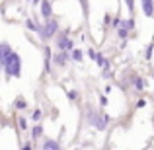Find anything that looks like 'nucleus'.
Listing matches in <instances>:
<instances>
[{
    "label": "nucleus",
    "instance_id": "1",
    "mask_svg": "<svg viewBox=\"0 0 154 150\" xmlns=\"http://www.w3.org/2000/svg\"><path fill=\"white\" fill-rule=\"evenodd\" d=\"M4 72H6V76L10 78V76H16V78H20L22 76V57L18 55V53H12V57L8 59V63L4 64Z\"/></svg>",
    "mask_w": 154,
    "mask_h": 150
},
{
    "label": "nucleus",
    "instance_id": "2",
    "mask_svg": "<svg viewBox=\"0 0 154 150\" xmlns=\"http://www.w3.org/2000/svg\"><path fill=\"white\" fill-rule=\"evenodd\" d=\"M86 119H88V125L100 129V131H103V129L107 127V123H109V115H105V113H98L96 109H88Z\"/></svg>",
    "mask_w": 154,
    "mask_h": 150
},
{
    "label": "nucleus",
    "instance_id": "3",
    "mask_svg": "<svg viewBox=\"0 0 154 150\" xmlns=\"http://www.w3.org/2000/svg\"><path fill=\"white\" fill-rule=\"evenodd\" d=\"M57 31H59V22H57V20H45V23H43L41 29H39V37H41L43 41H47Z\"/></svg>",
    "mask_w": 154,
    "mask_h": 150
},
{
    "label": "nucleus",
    "instance_id": "4",
    "mask_svg": "<svg viewBox=\"0 0 154 150\" xmlns=\"http://www.w3.org/2000/svg\"><path fill=\"white\" fill-rule=\"evenodd\" d=\"M57 47H59V51H74V43L66 37V33L57 35Z\"/></svg>",
    "mask_w": 154,
    "mask_h": 150
},
{
    "label": "nucleus",
    "instance_id": "5",
    "mask_svg": "<svg viewBox=\"0 0 154 150\" xmlns=\"http://www.w3.org/2000/svg\"><path fill=\"white\" fill-rule=\"evenodd\" d=\"M68 59H72V55H68V51H59L57 55H53V63L57 66H64L68 63Z\"/></svg>",
    "mask_w": 154,
    "mask_h": 150
},
{
    "label": "nucleus",
    "instance_id": "6",
    "mask_svg": "<svg viewBox=\"0 0 154 150\" xmlns=\"http://www.w3.org/2000/svg\"><path fill=\"white\" fill-rule=\"evenodd\" d=\"M12 53L14 51H12V47L8 45V43H2V45H0V64H2V66L8 63V59L12 57Z\"/></svg>",
    "mask_w": 154,
    "mask_h": 150
},
{
    "label": "nucleus",
    "instance_id": "7",
    "mask_svg": "<svg viewBox=\"0 0 154 150\" xmlns=\"http://www.w3.org/2000/svg\"><path fill=\"white\" fill-rule=\"evenodd\" d=\"M41 16H43V20H51V16H53V4H51V0H43L41 2Z\"/></svg>",
    "mask_w": 154,
    "mask_h": 150
},
{
    "label": "nucleus",
    "instance_id": "8",
    "mask_svg": "<svg viewBox=\"0 0 154 150\" xmlns=\"http://www.w3.org/2000/svg\"><path fill=\"white\" fill-rule=\"evenodd\" d=\"M140 8H143L144 16H154V0H140Z\"/></svg>",
    "mask_w": 154,
    "mask_h": 150
},
{
    "label": "nucleus",
    "instance_id": "9",
    "mask_svg": "<svg viewBox=\"0 0 154 150\" xmlns=\"http://www.w3.org/2000/svg\"><path fill=\"white\" fill-rule=\"evenodd\" d=\"M43 150H63L60 148V142L59 140H53V139H47V140H43Z\"/></svg>",
    "mask_w": 154,
    "mask_h": 150
},
{
    "label": "nucleus",
    "instance_id": "10",
    "mask_svg": "<svg viewBox=\"0 0 154 150\" xmlns=\"http://www.w3.org/2000/svg\"><path fill=\"white\" fill-rule=\"evenodd\" d=\"M131 84H133V90H137V92H140V90H144V86H146V82H144L140 76H133L131 78Z\"/></svg>",
    "mask_w": 154,
    "mask_h": 150
},
{
    "label": "nucleus",
    "instance_id": "11",
    "mask_svg": "<svg viewBox=\"0 0 154 150\" xmlns=\"http://www.w3.org/2000/svg\"><path fill=\"white\" fill-rule=\"evenodd\" d=\"M43 55H45V64H43V66H45V72L49 74V72H51V60H53V53H51L49 47H45Z\"/></svg>",
    "mask_w": 154,
    "mask_h": 150
},
{
    "label": "nucleus",
    "instance_id": "12",
    "mask_svg": "<svg viewBox=\"0 0 154 150\" xmlns=\"http://www.w3.org/2000/svg\"><path fill=\"white\" fill-rule=\"evenodd\" d=\"M26 27H27V29H31V31H37V33H39V29H41V26H37L31 18L26 20Z\"/></svg>",
    "mask_w": 154,
    "mask_h": 150
},
{
    "label": "nucleus",
    "instance_id": "13",
    "mask_svg": "<svg viewBox=\"0 0 154 150\" xmlns=\"http://www.w3.org/2000/svg\"><path fill=\"white\" fill-rule=\"evenodd\" d=\"M70 55H72V60H76V63H82L84 55H82V51H80V49H74V51H70Z\"/></svg>",
    "mask_w": 154,
    "mask_h": 150
},
{
    "label": "nucleus",
    "instance_id": "14",
    "mask_svg": "<svg viewBox=\"0 0 154 150\" xmlns=\"http://www.w3.org/2000/svg\"><path fill=\"white\" fill-rule=\"evenodd\" d=\"M96 63H98V66H107V64H109V59H105V57L102 55V53H98V59H96Z\"/></svg>",
    "mask_w": 154,
    "mask_h": 150
},
{
    "label": "nucleus",
    "instance_id": "15",
    "mask_svg": "<svg viewBox=\"0 0 154 150\" xmlns=\"http://www.w3.org/2000/svg\"><path fill=\"white\" fill-rule=\"evenodd\" d=\"M121 27H127L129 31H131V29H135V20H133V18H129V20H123Z\"/></svg>",
    "mask_w": 154,
    "mask_h": 150
},
{
    "label": "nucleus",
    "instance_id": "16",
    "mask_svg": "<svg viewBox=\"0 0 154 150\" xmlns=\"http://www.w3.org/2000/svg\"><path fill=\"white\" fill-rule=\"evenodd\" d=\"M41 135H43V129H41V125H37V127H33V129H31V136H33V139H39Z\"/></svg>",
    "mask_w": 154,
    "mask_h": 150
},
{
    "label": "nucleus",
    "instance_id": "17",
    "mask_svg": "<svg viewBox=\"0 0 154 150\" xmlns=\"http://www.w3.org/2000/svg\"><path fill=\"white\" fill-rule=\"evenodd\" d=\"M16 107H18V109H26L27 107V101L23 99V98H16Z\"/></svg>",
    "mask_w": 154,
    "mask_h": 150
},
{
    "label": "nucleus",
    "instance_id": "18",
    "mask_svg": "<svg viewBox=\"0 0 154 150\" xmlns=\"http://www.w3.org/2000/svg\"><path fill=\"white\" fill-rule=\"evenodd\" d=\"M117 35H119L121 39H127V35H129V29H127V27H119V29H117Z\"/></svg>",
    "mask_w": 154,
    "mask_h": 150
},
{
    "label": "nucleus",
    "instance_id": "19",
    "mask_svg": "<svg viewBox=\"0 0 154 150\" xmlns=\"http://www.w3.org/2000/svg\"><path fill=\"white\" fill-rule=\"evenodd\" d=\"M121 23H123V20H121L119 16H115V18H113V22H111V27H115V29H119V27H121Z\"/></svg>",
    "mask_w": 154,
    "mask_h": 150
},
{
    "label": "nucleus",
    "instance_id": "20",
    "mask_svg": "<svg viewBox=\"0 0 154 150\" xmlns=\"http://www.w3.org/2000/svg\"><path fill=\"white\" fill-rule=\"evenodd\" d=\"M152 51H154V43H150V45L146 47V57H144L146 60H150V59H152Z\"/></svg>",
    "mask_w": 154,
    "mask_h": 150
},
{
    "label": "nucleus",
    "instance_id": "21",
    "mask_svg": "<svg viewBox=\"0 0 154 150\" xmlns=\"http://www.w3.org/2000/svg\"><path fill=\"white\" fill-rule=\"evenodd\" d=\"M18 125H20V129H27V119L26 117H18Z\"/></svg>",
    "mask_w": 154,
    "mask_h": 150
},
{
    "label": "nucleus",
    "instance_id": "22",
    "mask_svg": "<svg viewBox=\"0 0 154 150\" xmlns=\"http://www.w3.org/2000/svg\"><path fill=\"white\" fill-rule=\"evenodd\" d=\"M102 76H103V78H111V68H109V64H107V66H103Z\"/></svg>",
    "mask_w": 154,
    "mask_h": 150
},
{
    "label": "nucleus",
    "instance_id": "23",
    "mask_svg": "<svg viewBox=\"0 0 154 150\" xmlns=\"http://www.w3.org/2000/svg\"><path fill=\"white\" fill-rule=\"evenodd\" d=\"M68 99H70V101H74L76 98H78V92H76V90H68Z\"/></svg>",
    "mask_w": 154,
    "mask_h": 150
},
{
    "label": "nucleus",
    "instance_id": "24",
    "mask_svg": "<svg viewBox=\"0 0 154 150\" xmlns=\"http://www.w3.org/2000/svg\"><path fill=\"white\" fill-rule=\"evenodd\" d=\"M125 4H127V8H129V12H135V0H125Z\"/></svg>",
    "mask_w": 154,
    "mask_h": 150
},
{
    "label": "nucleus",
    "instance_id": "25",
    "mask_svg": "<svg viewBox=\"0 0 154 150\" xmlns=\"http://www.w3.org/2000/svg\"><path fill=\"white\" fill-rule=\"evenodd\" d=\"M144 105H146V99H143V98H140V99H137V101H135V107H139V109H143V107H144Z\"/></svg>",
    "mask_w": 154,
    "mask_h": 150
},
{
    "label": "nucleus",
    "instance_id": "26",
    "mask_svg": "<svg viewBox=\"0 0 154 150\" xmlns=\"http://www.w3.org/2000/svg\"><path fill=\"white\" fill-rule=\"evenodd\" d=\"M31 119H33V121H39V119H41V109H35L33 115H31Z\"/></svg>",
    "mask_w": 154,
    "mask_h": 150
},
{
    "label": "nucleus",
    "instance_id": "27",
    "mask_svg": "<svg viewBox=\"0 0 154 150\" xmlns=\"http://www.w3.org/2000/svg\"><path fill=\"white\" fill-rule=\"evenodd\" d=\"M111 22H113V18L109 14H105L103 16V26H111Z\"/></svg>",
    "mask_w": 154,
    "mask_h": 150
},
{
    "label": "nucleus",
    "instance_id": "28",
    "mask_svg": "<svg viewBox=\"0 0 154 150\" xmlns=\"http://www.w3.org/2000/svg\"><path fill=\"white\" fill-rule=\"evenodd\" d=\"M100 105H107V94L100 96Z\"/></svg>",
    "mask_w": 154,
    "mask_h": 150
},
{
    "label": "nucleus",
    "instance_id": "29",
    "mask_svg": "<svg viewBox=\"0 0 154 150\" xmlns=\"http://www.w3.org/2000/svg\"><path fill=\"white\" fill-rule=\"evenodd\" d=\"M88 57H90L92 60H96V59H98V53H96L94 49H90V51H88Z\"/></svg>",
    "mask_w": 154,
    "mask_h": 150
},
{
    "label": "nucleus",
    "instance_id": "30",
    "mask_svg": "<svg viewBox=\"0 0 154 150\" xmlns=\"http://www.w3.org/2000/svg\"><path fill=\"white\" fill-rule=\"evenodd\" d=\"M22 150H33V146H31V142H26V144L22 146Z\"/></svg>",
    "mask_w": 154,
    "mask_h": 150
},
{
    "label": "nucleus",
    "instance_id": "31",
    "mask_svg": "<svg viewBox=\"0 0 154 150\" xmlns=\"http://www.w3.org/2000/svg\"><path fill=\"white\" fill-rule=\"evenodd\" d=\"M103 94H111V86H105L103 88Z\"/></svg>",
    "mask_w": 154,
    "mask_h": 150
},
{
    "label": "nucleus",
    "instance_id": "32",
    "mask_svg": "<svg viewBox=\"0 0 154 150\" xmlns=\"http://www.w3.org/2000/svg\"><path fill=\"white\" fill-rule=\"evenodd\" d=\"M29 2H31V0H29Z\"/></svg>",
    "mask_w": 154,
    "mask_h": 150
},
{
    "label": "nucleus",
    "instance_id": "33",
    "mask_svg": "<svg viewBox=\"0 0 154 150\" xmlns=\"http://www.w3.org/2000/svg\"><path fill=\"white\" fill-rule=\"evenodd\" d=\"M76 150H78V148H76Z\"/></svg>",
    "mask_w": 154,
    "mask_h": 150
}]
</instances>
